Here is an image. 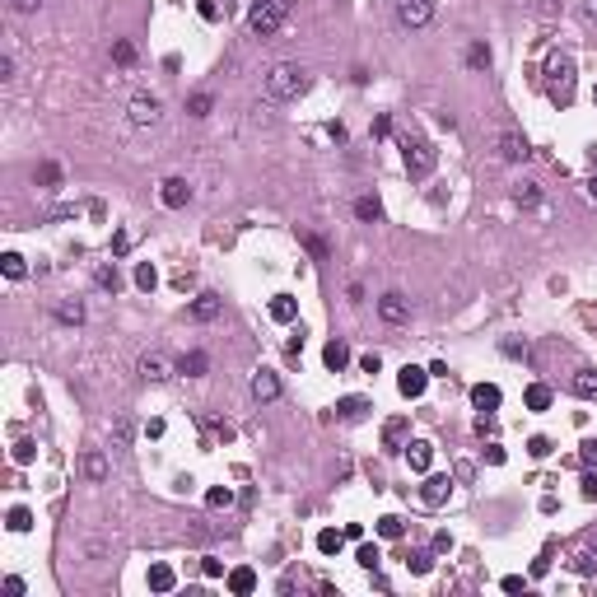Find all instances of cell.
Returning a JSON list of instances; mask_svg holds the SVG:
<instances>
[{
  "mask_svg": "<svg viewBox=\"0 0 597 597\" xmlns=\"http://www.w3.org/2000/svg\"><path fill=\"white\" fill-rule=\"evenodd\" d=\"M304 84H308V79H304V70L294 66V61H275V66L266 70V93H271V98H280V103L299 98Z\"/></svg>",
  "mask_w": 597,
  "mask_h": 597,
  "instance_id": "6da1fadb",
  "label": "cell"
},
{
  "mask_svg": "<svg viewBox=\"0 0 597 597\" xmlns=\"http://www.w3.org/2000/svg\"><path fill=\"white\" fill-rule=\"evenodd\" d=\"M285 19H290V0H261V5H252L248 28H252L257 38H271V33H280Z\"/></svg>",
  "mask_w": 597,
  "mask_h": 597,
  "instance_id": "7a4b0ae2",
  "label": "cell"
},
{
  "mask_svg": "<svg viewBox=\"0 0 597 597\" xmlns=\"http://www.w3.org/2000/svg\"><path fill=\"white\" fill-rule=\"evenodd\" d=\"M397 19L406 28H425L434 19V0H397Z\"/></svg>",
  "mask_w": 597,
  "mask_h": 597,
  "instance_id": "3957f363",
  "label": "cell"
},
{
  "mask_svg": "<svg viewBox=\"0 0 597 597\" xmlns=\"http://www.w3.org/2000/svg\"><path fill=\"white\" fill-rule=\"evenodd\" d=\"M569 84H574V61H569V57H555L551 61V98L555 103H569Z\"/></svg>",
  "mask_w": 597,
  "mask_h": 597,
  "instance_id": "277c9868",
  "label": "cell"
},
{
  "mask_svg": "<svg viewBox=\"0 0 597 597\" xmlns=\"http://www.w3.org/2000/svg\"><path fill=\"white\" fill-rule=\"evenodd\" d=\"M495 145H499V159H508V164H528V159H532V145L523 140L518 131H499Z\"/></svg>",
  "mask_w": 597,
  "mask_h": 597,
  "instance_id": "5b68a950",
  "label": "cell"
},
{
  "mask_svg": "<svg viewBox=\"0 0 597 597\" xmlns=\"http://www.w3.org/2000/svg\"><path fill=\"white\" fill-rule=\"evenodd\" d=\"M429 169H434V149H429L425 140H416V145L406 140V173H411V178H425Z\"/></svg>",
  "mask_w": 597,
  "mask_h": 597,
  "instance_id": "8992f818",
  "label": "cell"
},
{
  "mask_svg": "<svg viewBox=\"0 0 597 597\" xmlns=\"http://www.w3.org/2000/svg\"><path fill=\"white\" fill-rule=\"evenodd\" d=\"M378 317L392 322V327H402L406 317H411V304H406L402 294H383V299H378Z\"/></svg>",
  "mask_w": 597,
  "mask_h": 597,
  "instance_id": "52a82bcc",
  "label": "cell"
},
{
  "mask_svg": "<svg viewBox=\"0 0 597 597\" xmlns=\"http://www.w3.org/2000/svg\"><path fill=\"white\" fill-rule=\"evenodd\" d=\"M135 369H140V378H145V383H164V378H169V360H164L159 350L140 355V364H135Z\"/></svg>",
  "mask_w": 597,
  "mask_h": 597,
  "instance_id": "ba28073f",
  "label": "cell"
},
{
  "mask_svg": "<svg viewBox=\"0 0 597 597\" xmlns=\"http://www.w3.org/2000/svg\"><path fill=\"white\" fill-rule=\"evenodd\" d=\"M252 397H257V402H275V397H280V378L271 369H257L252 373Z\"/></svg>",
  "mask_w": 597,
  "mask_h": 597,
  "instance_id": "9c48e42d",
  "label": "cell"
},
{
  "mask_svg": "<svg viewBox=\"0 0 597 597\" xmlns=\"http://www.w3.org/2000/svg\"><path fill=\"white\" fill-rule=\"evenodd\" d=\"M154 122H159V103L145 98V93L131 98V126H154Z\"/></svg>",
  "mask_w": 597,
  "mask_h": 597,
  "instance_id": "30bf717a",
  "label": "cell"
},
{
  "mask_svg": "<svg viewBox=\"0 0 597 597\" xmlns=\"http://www.w3.org/2000/svg\"><path fill=\"white\" fill-rule=\"evenodd\" d=\"M187 201H192V187H187L182 178H169V182H164V205H169V210H182Z\"/></svg>",
  "mask_w": 597,
  "mask_h": 597,
  "instance_id": "8fae6325",
  "label": "cell"
},
{
  "mask_svg": "<svg viewBox=\"0 0 597 597\" xmlns=\"http://www.w3.org/2000/svg\"><path fill=\"white\" fill-rule=\"evenodd\" d=\"M406 429H411V425H406V416H397V420H387V425H383V448L387 453H402Z\"/></svg>",
  "mask_w": 597,
  "mask_h": 597,
  "instance_id": "7c38bea8",
  "label": "cell"
},
{
  "mask_svg": "<svg viewBox=\"0 0 597 597\" xmlns=\"http://www.w3.org/2000/svg\"><path fill=\"white\" fill-rule=\"evenodd\" d=\"M192 317H196V322H215V317H220V294H196V299H192Z\"/></svg>",
  "mask_w": 597,
  "mask_h": 597,
  "instance_id": "4fadbf2b",
  "label": "cell"
},
{
  "mask_svg": "<svg viewBox=\"0 0 597 597\" xmlns=\"http://www.w3.org/2000/svg\"><path fill=\"white\" fill-rule=\"evenodd\" d=\"M205 369H210V355H205V350H192V355L178 360V373H187V378H205Z\"/></svg>",
  "mask_w": 597,
  "mask_h": 597,
  "instance_id": "5bb4252c",
  "label": "cell"
},
{
  "mask_svg": "<svg viewBox=\"0 0 597 597\" xmlns=\"http://www.w3.org/2000/svg\"><path fill=\"white\" fill-rule=\"evenodd\" d=\"M397 387H402V397H420L425 392V369H402Z\"/></svg>",
  "mask_w": 597,
  "mask_h": 597,
  "instance_id": "9a60e30c",
  "label": "cell"
},
{
  "mask_svg": "<svg viewBox=\"0 0 597 597\" xmlns=\"http://www.w3.org/2000/svg\"><path fill=\"white\" fill-rule=\"evenodd\" d=\"M79 472L89 476V481H103V476H108V457H103V453H84V462H79Z\"/></svg>",
  "mask_w": 597,
  "mask_h": 597,
  "instance_id": "2e32d148",
  "label": "cell"
},
{
  "mask_svg": "<svg viewBox=\"0 0 597 597\" xmlns=\"http://www.w3.org/2000/svg\"><path fill=\"white\" fill-rule=\"evenodd\" d=\"M472 402H476V411H495V406H499V387H490V383L472 387Z\"/></svg>",
  "mask_w": 597,
  "mask_h": 597,
  "instance_id": "e0dca14e",
  "label": "cell"
},
{
  "mask_svg": "<svg viewBox=\"0 0 597 597\" xmlns=\"http://www.w3.org/2000/svg\"><path fill=\"white\" fill-rule=\"evenodd\" d=\"M448 499V476H429L425 481V504H443Z\"/></svg>",
  "mask_w": 597,
  "mask_h": 597,
  "instance_id": "ac0fdd59",
  "label": "cell"
},
{
  "mask_svg": "<svg viewBox=\"0 0 597 597\" xmlns=\"http://www.w3.org/2000/svg\"><path fill=\"white\" fill-rule=\"evenodd\" d=\"M173 584H178V579H173L169 564H154V569H149V588H154V593H169Z\"/></svg>",
  "mask_w": 597,
  "mask_h": 597,
  "instance_id": "d6986e66",
  "label": "cell"
},
{
  "mask_svg": "<svg viewBox=\"0 0 597 597\" xmlns=\"http://www.w3.org/2000/svg\"><path fill=\"white\" fill-rule=\"evenodd\" d=\"M569 387H574V392H579V397H597V373H593V369H584V373H574V383H569Z\"/></svg>",
  "mask_w": 597,
  "mask_h": 597,
  "instance_id": "ffe728a7",
  "label": "cell"
},
{
  "mask_svg": "<svg viewBox=\"0 0 597 597\" xmlns=\"http://www.w3.org/2000/svg\"><path fill=\"white\" fill-rule=\"evenodd\" d=\"M355 215H360L364 224H373V220H378V215H383V205L373 201V196H360V201H355Z\"/></svg>",
  "mask_w": 597,
  "mask_h": 597,
  "instance_id": "44dd1931",
  "label": "cell"
},
{
  "mask_svg": "<svg viewBox=\"0 0 597 597\" xmlns=\"http://www.w3.org/2000/svg\"><path fill=\"white\" fill-rule=\"evenodd\" d=\"M229 588H234V593H252V588H257V574H252V569H234V574H229Z\"/></svg>",
  "mask_w": 597,
  "mask_h": 597,
  "instance_id": "7402d4cb",
  "label": "cell"
},
{
  "mask_svg": "<svg viewBox=\"0 0 597 597\" xmlns=\"http://www.w3.org/2000/svg\"><path fill=\"white\" fill-rule=\"evenodd\" d=\"M322 360H327V369H346V360H350V350L341 346V341H331L327 346V355H322Z\"/></svg>",
  "mask_w": 597,
  "mask_h": 597,
  "instance_id": "603a6c76",
  "label": "cell"
},
{
  "mask_svg": "<svg viewBox=\"0 0 597 597\" xmlns=\"http://www.w3.org/2000/svg\"><path fill=\"white\" fill-rule=\"evenodd\" d=\"M5 275H10V280H23V275H28V266H23L19 252H5Z\"/></svg>",
  "mask_w": 597,
  "mask_h": 597,
  "instance_id": "cb8c5ba5",
  "label": "cell"
},
{
  "mask_svg": "<svg viewBox=\"0 0 597 597\" xmlns=\"http://www.w3.org/2000/svg\"><path fill=\"white\" fill-rule=\"evenodd\" d=\"M467 66L485 70V66H490V47H485V42H472V52H467Z\"/></svg>",
  "mask_w": 597,
  "mask_h": 597,
  "instance_id": "d4e9b609",
  "label": "cell"
},
{
  "mask_svg": "<svg viewBox=\"0 0 597 597\" xmlns=\"http://www.w3.org/2000/svg\"><path fill=\"white\" fill-rule=\"evenodd\" d=\"M57 317H61V322H75V327H79V322H84V304H79V299H75V304H61V308H57Z\"/></svg>",
  "mask_w": 597,
  "mask_h": 597,
  "instance_id": "484cf974",
  "label": "cell"
},
{
  "mask_svg": "<svg viewBox=\"0 0 597 597\" xmlns=\"http://www.w3.org/2000/svg\"><path fill=\"white\" fill-rule=\"evenodd\" d=\"M98 285L117 294V290H122V271H117V266H103V271H98Z\"/></svg>",
  "mask_w": 597,
  "mask_h": 597,
  "instance_id": "4316f807",
  "label": "cell"
},
{
  "mask_svg": "<svg viewBox=\"0 0 597 597\" xmlns=\"http://www.w3.org/2000/svg\"><path fill=\"white\" fill-rule=\"evenodd\" d=\"M341 541H346L341 532H322V537H317V551H322V555H336V551H341Z\"/></svg>",
  "mask_w": 597,
  "mask_h": 597,
  "instance_id": "83f0119b",
  "label": "cell"
},
{
  "mask_svg": "<svg viewBox=\"0 0 597 597\" xmlns=\"http://www.w3.org/2000/svg\"><path fill=\"white\" fill-rule=\"evenodd\" d=\"M406 457H411V467H416V472H425V467H429V443H411V453H406Z\"/></svg>",
  "mask_w": 597,
  "mask_h": 597,
  "instance_id": "f1b7e54d",
  "label": "cell"
},
{
  "mask_svg": "<svg viewBox=\"0 0 597 597\" xmlns=\"http://www.w3.org/2000/svg\"><path fill=\"white\" fill-rule=\"evenodd\" d=\"M33 182H42V187H57V182H61V169H57V164H42V169L33 173Z\"/></svg>",
  "mask_w": 597,
  "mask_h": 597,
  "instance_id": "f546056e",
  "label": "cell"
},
{
  "mask_svg": "<svg viewBox=\"0 0 597 597\" xmlns=\"http://www.w3.org/2000/svg\"><path fill=\"white\" fill-rule=\"evenodd\" d=\"M364 416V402L360 397H346V402H341V420H360Z\"/></svg>",
  "mask_w": 597,
  "mask_h": 597,
  "instance_id": "4dcf8cb0",
  "label": "cell"
},
{
  "mask_svg": "<svg viewBox=\"0 0 597 597\" xmlns=\"http://www.w3.org/2000/svg\"><path fill=\"white\" fill-rule=\"evenodd\" d=\"M210 93H192V103H187V113H192V117H205V113H210Z\"/></svg>",
  "mask_w": 597,
  "mask_h": 597,
  "instance_id": "1f68e13d",
  "label": "cell"
},
{
  "mask_svg": "<svg viewBox=\"0 0 597 597\" xmlns=\"http://www.w3.org/2000/svg\"><path fill=\"white\" fill-rule=\"evenodd\" d=\"M271 317H275V322H290V317H294V304L285 299V294L275 299V304H271Z\"/></svg>",
  "mask_w": 597,
  "mask_h": 597,
  "instance_id": "d6a6232c",
  "label": "cell"
},
{
  "mask_svg": "<svg viewBox=\"0 0 597 597\" xmlns=\"http://www.w3.org/2000/svg\"><path fill=\"white\" fill-rule=\"evenodd\" d=\"M113 439L122 443V448L131 443V420H126V416H117V420H113Z\"/></svg>",
  "mask_w": 597,
  "mask_h": 597,
  "instance_id": "836d02e7",
  "label": "cell"
},
{
  "mask_svg": "<svg viewBox=\"0 0 597 597\" xmlns=\"http://www.w3.org/2000/svg\"><path fill=\"white\" fill-rule=\"evenodd\" d=\"M546 402H551L546 387H528V406H532V411H546Z\"/></svg>",
  "mask_w": 597,
  "mask_h": 597,
  "instance_id": "e575fe53",
  "label": "cell"
},
{
  "mask_svg": "<svg viewBox=\"0 0 597 597\" xmlns=\"http://www.w3.org/2000/svg\"><path fill=\"white\" fill-rule=\"evenodd\" d=\"M154 280H159V275H154V266H149V261L135 271V285H140V290H154Z\"/></svg>",
  "mask_w": 597,
  "mask_h": 597,
  "instance_id": "d590c367",
  "label": "cell"
},
{
  "mask_svg": "<svg viewBox=\"0 0 597 597\" xmlns=\"http://www.w3.org/2000/svg\"><path fill=\"white\" fill-rule=\"evenodd\" d=\"M113 57H117V66H131V61H135V47H131V42H117Z\"/></svg>",
  "mask_w": 597,
  "mask_h": 597,
  "instance_id": "8d00e7d4",
  "label": "cell"
},
{
  "mask_svg": "<svg viewBox=\"0 0 597 597\" xmlns=\"http://www.w3.org/2000/svg\"><path fill=\"white\" fill-rule=\"evenodd\" d=\"M406 564H411L416 574H425V569H429V551H416V555H411V560H406Z\"/></svg>",
  "mask_w": 597,
  "mask_h": 597,
  "instance_id": "74e56055",
  "label": "cell"
},
{
  "mask_svg": "<svg viewBox=\"0 0 597 597\" xmlns=\"http://www.w3.org/2000/svg\"><path fill=\"white\" fill-rule=\"evenodd\" d=\"M38 5H42V0H10V10H14V14H33Z\"/></svg>",
  "mask_w": 597,
  "mask_h": 597,
  "instance_id": "f35d334b",
  "label": "cell"
},
{
  "mask_svg": "<svg viewBox=\"0 0 597 597\" xmlns=\"http://www.w3.org/2000/svg\"><path fill=\"white\" fill-rule=\"evenodd\" d=\"M10 528H14V532L28 528V508H14V513H10Z\"/></svg>",
  "mask_w": 597,
  "mask_h": 597,
  "instance_id": "ab89813d",
  "label": "cell"
},
{
  "mask_svg": "<svg viewBox=\"0 0 597 597\" xmlns=\"http://www.w3.org/2000/svg\"><path fill=\"white\" fill-rule=\"evenodd\" d=\"M360 564H364V569H373V564H378V546H364V551H360Z\"/></svg>",
  "mask_w": 597,
  "mask_h": 597,
  "instance_id": "60d3db41",
  "label": "cell"
},
{
  "mask_svg": "<svg viewBox=\"0 0 597 597\" xmlns=\"http://www.w3.org/2000/svg\"><path fill=\"white\" fill-rule=\"evenodd\" d=\"M518 201H523V205L537 201V187H532V182H523V187H518Z\"/></svg>",
  "mask_w": 597,
  "mask_h": 597,
  "instance_id": "b9f144b4",
  "label": "cell"
},
{
  "mask_svg": "<svg viewBox=\"0 0 597 597\" xmlns=\"http://www.w3.org/2000/svg\"><path fill=\"white\" fill-rule=\"evenodd\" d=\"M308 252H313V257L322 261V257H327V243H322V238H308Z\"/></svg>",
  "mask_w": 597,
  "mask_h": 597,
  "instance_id": "7bdbcfd3",
  "label": "cell"
},
{
  "mask_svg": "<svg viewBox=\"0 0 597 597\" xmlns=\"http://www.w3.org/2000/svg\"><path fill=\"white\" fill-rule=\"evenodd\" d=\"M360 364H364V373H378V369H383V360H378V355H364Z\"/></svg>",
  "mask_w": 597,
  "mask_h": 597,
  "instance_id": "ee69618b",
  "label": "cell"
},
{
  "mask_svg": "<svg viewBox=\"0 0 597 597\" xmlns=\"http://www.w3.org/2000/svg\"><path fill=\"white\" fill-rule=\"evenodd\" d=\"M0 79H14V57H0Z\"/></svg>",
  "mask_w": 597,
  "mask_h": 597,
  "instance_id": "f6af8a7d",
  "label": "cell"
},
{
  "mask_svg": "<svg viewBox=\"0 0 597 597\" xmlns=\"http://www.w3.org/2000/svg\"><path fill=\"white\" fill-rule=\"evenodd\" d=\"M584 499H597V476H584Z\"/></svg>",
  "mask_w": 597,
  "mask_h": 597,
  "instance_id": "bcb514c9",
  "label": "cell"
},
{
  "mask_svg": "<svg viewBox=\"0 0 597 597\" xmlns=\"http://www.w3.org/2000/svg\"><path fill=\"white\" fill-rule=\"evenodd\" d=\"M584 19H597V0H584Z\"/></svg>",
  "mask_w": 597,
  "mask_h": 597,
  "instance_id": "7dc6e473",
  "label": "cell"
},
{
  "mask_svg": "<svg viewBox=\"0 0 597 597\" xmlns=\"http://www.w3.org/2000/svg\"><path fill=\"white\" fill-rule=\"evenodd\" d=\"M588 551H593V560H597V532H588Z\"/></svg>",
  "mask_w": 597,
  "mask_h": 597,
  "instance_id": "c3c4849f",
  "label": "cell"
},
{
  "mask_svg": "<svg viewBox=\"0 0 597 597\" xmlns=\"http://www.w3.org/2000/svg\"><path fill=\"white\" fill-rule=\"evenodd\" d=\"M588 196H593V201H597V173H593V182H588Z\"/></svg>",
  "mask_w": 597,
  "mask_h": 597,
  "instance_id": "681fc988",
  "label": "cell"
}]
</instances>
